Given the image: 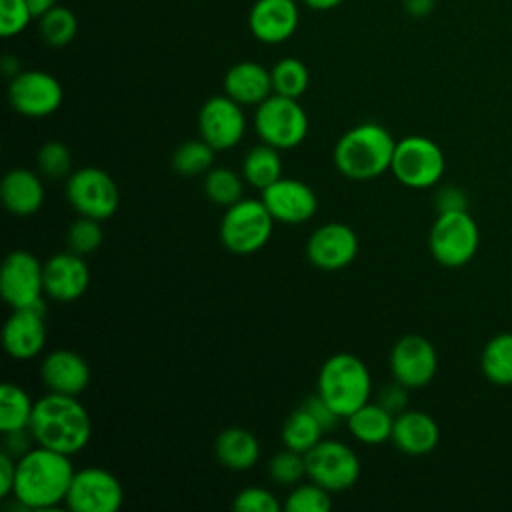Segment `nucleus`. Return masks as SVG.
Here are the masks:
<instances>
[{
  "mask_svg": "<svg viewBox=\"0 0 512 512\" xmlns=\"http://www.w3.org/2000/svg\"><path fill=\"white\" fill-rule=\"evenodd\" d=\"M302 408H306L312 414V418L322 426L324 432H330L338 424V420H340V414L318 392L308 396L302 402Z\"/></svg>",
  "mask_w": 512,
  "mask_h": 512,
  "instance_id": "41",
  "label": "nucleus"
},
{
  "mask_svg": "<svg viewBox=\"0 0 512 512\" xmlns=\"http://www.w3.org/2000/svg\"><path fill=\"white\" fill-rule=\"evenodd\" d=\"M28 2V6H30V10H32V14H34V18H38V16H42L44 12H48L50 8H54L56 4H58V0H26Z\"/></svg>",
  "mask_w": 512,
  "mask_h": 512,
  "instance_id": "47",
  "label": "nucleus"
},
{
  "mask_svg": "<svg viewBox=\"0 0 512 512\" xmlns=\"http://www.w3.org/2000/svg\"><path fill=\"white\" fill-rule=\"evenodd\" d=\"M46 306L12 308L4 322L2 342L4 350L14 360H32L46 346Z\"/></svg>",
  "mask_w": 512,
  "mask_h": 512,
  "instance_id": "18",
  "label": "nucleus"
},
{
  "mask_svg": "<svg viewBox=\"0 0 512 512\" xmlns=\"http://www.w3.org/2000/svg\"><path fill=\"white\" fill-rule=\"evenodd\" d=\"M298 6L294 0H256L248 12L250 34L262 44H282L298 28Z\"/></svg>",
  "mask_w": 512,
  "mask_h": 512,
  "instance_id": "20",
  "label": "nucleus"
},
{
  "mask_svg": "<svg viewBox=\"0 0 512 512\" xmlns=\"http://www.w3.org/2000/svg\"><path fill=\"white\" fill-rule=\"evenodd\" d=\"M16 482V458L8 452H0V498H8L14 492Z\"/></svg>",
  "mask_w": 512,
  "mask_h": 512,
  "instance_id": "44",
  "label": "nucleus"
},
{
  "mask_svg": "<svg viewBox=\"0 0 512 512\" xmlns=\"http://www.w3.org/2000/svg\"><path fill=\"white\" fill-rule=\"evenodd\" d=\"M214 456L224 468L234 472H244L258 462L260 442L250 430L240 426H230L216 436Z\"/></svg>",
  "mask_w": 512,
  "mask_h": 512,
  "instance_id": "25",
  "label": "nucleus"
},
{
  "mask_svg": "<svg viewBox=\"0 0 512 512\" xmlns=\"http://www.w3.org/2000/svg\"><path fill=\"white\" fill-rule=\"evenodd\" d=\"M408 390H410V388H406L404 384H400V382L394 380V382H390V384H386V386L380 388L376 402H380L388 412H392V414L396 416V414H400V412L406 410V404H408Z\"/></svg>",
  "mask_w": 512,
  "mask_h": 512,
  "instance_id": "42",
  "label": "nucleus"
},
{
  "mask_svg": "<svg viewBox=\"0 0 512 512\" xmlns=\"http://www.w3.org/2000/svg\"><path fill=\"white\" fill-rule=\"evenodd\" d=\"M266 472H268L270 480L280 486H296L302 482L304 476H308L306 474V454L284 446V450L276 452L268 460Z\"/></svg>",
  "mask_w": 512,
  "mask_h": 512,
  "instance_id": "35",
  "label": "nucleus"
},
{
  "mask_svg": "<svg viewBox=\"0 0 512 512\" xmlns=\"http://www.w3.org/2000/svg\"><path fill=\"white\" fill-rule=\"evenodd\" d=\"M214 152L216 150L202 138L186 140L174 150L170 158L172 170L184 178L204 176L214 164Z\"/></svg>",
  "mask_w": 512,
  "mask_h": 512,
  "instance_id": "32",
  "label": "nucleus"
},
{
  "mask_svg": "<svg viewBox=\"0 0 512 512\" xmlns=\"http://www.w3.org/2000/svg\"><path fill=\"white\" fill-rule=\"evenodd\" d=\"M28 430L38 446L74 456L92 436V420L76 396L48 392L34 402Z\"/></svg>",
  "mask_w": 512,
  "mask_h": 512,
  "instance_id": "2",
  "label": "nucleus"
},
{
  "mask_svg": "<svg viewBox=\"0 0 512 512\" xmlns=\"http://www.w3.org/2000/svg\"><path fill=\"white\" fill-rule=\"evenodd\" d=\"M32 412L34 402L28 392L14 382H4L0 388V432L28 428Z\"/></svg>",
  "mask_w": 512,
  "mask_h": 512,
  "instance_id": "28",
  "label": "nucleus"
},
{
  "mask_svg": "<svg viewBox=\"0 0 512 512\" xmlns=\"http://www.w3.org/2000/svg\"><path fill=\"white\" fill-rule=\"evenodd\" d=\"M322 434H324L322 426L302 406L288 414L280 430L282 444L302 454H306L312 446H316L322 440Z\"/></svg>",
  "mask_w": 512,
  "mask_h": 512,
  "instance_id": "30",
  "label": "nucleus"
},
{
  "mask_svg": "<svg viewBox=\"0 0 512 512\" xmlns=\"http://www.w3.org/2000/svg\"><path fill=\"white\" fill-rule=\"evenodd\" d=\"M282 506L286 512H328L332 508V498L326 488L310 480L292 486Z\"/></svg>",
  "mask_w": 512,
  "mask_h": 512,
  "instance_id": "36",
  "label": "nucleus"
},
{
  "mask_svg": "<svg viewBox=\"0 0 512 512\" xmlns=\"http://www.w3.org/2000/svg\"><path fill=\"white\" fill-rule=\"evenodd\" d=\"M308 114L296 98L270 94L256 106L254 130L260 142L278 150H292L308 136Z\"/></svg>",
  "mask_w": 512,
  "mask_h": 512,
  "instance_id": "6",
  "label": "nucleus"
},
{
  "mask_svg": "<svg viewBox=\"0 0 512 512\" xmlns=\"http://www.w3.org/2000/svg\"><path fill=\"white\" fill-rule=\"evenodd\" d=\"M62 100V84L44 70H22L8 84L10 106L26 118H46L60 108Z\"/></svg>",
  "mask_w": 512,
  "mask_h": 512,
  "instance_id": "13",
  "label": "nucleus"
},
{
  "mask_svg": "<svg viewBox=\"0 0 512 512\" xmlns=\"http://www.w3.org/2000/svg\"><path fill=\"white\" fill-rule=\"evenodd\" d=\"M306 474L328 492H344L358 482V454L344 442L322 438L306 452Z\"/></svg>",
  "mask_w": 512,
  "mask_h": 512,
  "instance_id": "10",
  "label": "nucleus"
},
{
  "mask_svg": "<svg viewBox=\"0 0 512 512\" xmlns=\"http://www.w3.org/2000/svg\"><path fill=\"white\" fill-rule=\"evenodd\" d=\"M38 32L42 40L52 48L68 46L78 32L76 14L70 8L56 4L54 8L38 16Z\"/></svg>",
  "mask_w": 512,
  "mask_h": 512,
  "instance_id": "33",
  "label": "nucleus"
},
{
  "mask_svg": "<svg viewBox=\"0 0 512 512\" xmlns=\"http://www.w3.org/2000/svg\"><path fill=\"white\" fill-rule=\"evenodd\" d=\"M272 92L270 70L258 62L242 60L224 74V94L242 106H258Z\"/></svg>",
  "mask_w": 512,
  "mask_h": 512,
  "instance_id": "23",
  "label": "nucleus"
},
{
  "mask_svg": "<svg viewBox=\"0 0 512 512\" xmlns=\"http://www.w3.org/2000/svg\"><path fill=\"white\" fill-rule=\"evenodd\" d=\"M244 176H240L236 170L226 168V166H218V168H210L204 174L202 180V188L206 198L220 206V208H228L232 204H236L238 200H242V192H244Z\"/></svg>",
  "mask_w": 512,
  "mask_h": 512,
  "instance_id": "31",
  "label": "nucleus"
},
{
  "mask_svg": "<svg viewBox=\"0 0 512 512\" xmlns=\"http://www.w3.org/2000/svg\"><path fill=\"white\" fill-rule=\"evenodd\" d=\"M0 294L10 308L44 304V264L28 250H12L2 262Z\"/></svg>",
  "mask_w": 512,
  "mask_h": 512,
  "instance_id": "11",
  "label": "nucleus"
},
{
  "mask_svg": "<svg viewBox=\"0 0 512 512\" xmlns=\"http://www.w3.org/2000/svg\"><path fill=\"white\" fill-rule=\"evenodd\" d=\"M270 76H272L274 94L296 98V100L308 90V84H310V72L306 64L294 56H286L278 60L272 66Z\"/></svg>",
  "mask_w": 512,
  "mask_h": 512,
  "instance_id": "34",
  "label": "nucleus"
},
{
  "mask_svg": "<svg viewBox=\"0 0 512 512\" xmlns=\"http://www.w3.org/2000/svg\"><path fill=\"white\" fill-rule=\"evenodd\" d=\"M90 270L84 258L72 250L58 252L44 262V292L56 302H74L86 294Z\"/></svg>",
  "mask_w": 512,
  "mask_h": 512,
  "instance_id": "19",
  "label": "nucleus"
},
{
  "mask_svg": "<svg viewBox=\"0 0 512 512\" xmlns=\"http://www.w3.org/2000/svg\"><path fill=\"white\" fill-rule=\"evenodd\" d=\"M232 508L238 512H280L284 506L268 488L246 486L234 496Z\"/></svg>",
  "mask_w": 512,
  "mask_h": 512,
  "instance_id": "39",
  "label": "nucleus"
},
{
  "mask_svg": "<svg viewBox=\"0 0 512 512\" xmlns=\"http://www.w3.org/2000/svg\"><path fill=\"white\" fill-rule=\"evenodd\" d=\"M436 206L438 212H448V210H466V200L458 188H442L436 196Z\"/></svg>",
  "mask_w": 512,
  "mask_h": 512,
  "instance_id": "45",
  "label": "nucleus"
},
{
  "mask_svg": "<svg viewBox=\"0 0 512 512\" xmlns=\"http://www.w3.org/2000/svg\"><path fill=\"white\" fill-rule=\"evenodd\" d=\"M390 440L408 456H424L436 448L440 428L430 414L422 410H404L394 416Z\"/></svg>",
  "mask_w": 512,
  "mask_h": 512,
  "instance_id": "22",
  "label": "nucleus"
},
{
  "mask_svg": "<svg viewBox=\"0 0 512 512\" xmlns=\"http://www.w3.org/2000/svg\"><path fill=\"white\" fill-rule=\"evenodd\" d=\"M260 198L272 218L282 224L308 222L318 210L316 192L298 178H278L260 192Z\"/></svg>",
  "mask_w": 512,
  "mask_h": 512,
  "instance_id": "17",
  "label": "nucleus"
},
{
  "mask_svg": "<svg viewBox=\"0 0 512 512\" xmlns=\"http://www.w3.org/2000/svg\"><path fill=\"white\" fill-rule=\"evenodd\" d=\"M308 8H312V10H332V8H336V6H340L344 0H302Z\"/></svg>",
  "mask_w": 512,
  "mask_h": 512,
  "instance_id": "48",
  "label": "nucleus"
},
{
  "mask_svg": "<svg viewBox=\"0 0 512 512\" xmlns=\"http://www.w3.org/2000/svg\"><path fill=\"white\" fill-rule=\"evenodd\" d=\"M480 366L492 384H512V332H502L488 340L482 350Z\"/></svg>",
  "mask_w": 512,
  "mask_h": 512,
  "instance_id": "29",
  "label": "nucleus"
},
{
  "mask_svg": "<svg viewBox=\"0 0 512 512\" xmlns=\"http://www.w3.org/2000/svg\"><path fill=\"white\" fill-rule=\"evenodd\" d=\"M242 176L252 188H258L260 192L268 188L272 182L282 178L280 150L264 142L252 146L242 160Z\"/></svg>",
  "mask_w": 512,
  "mask_h": 512,
  "instance_id": "27",
  "label": "nucleus"
},
{
  "mask_svg": "<svg viewBox=\"0 0 512 512\" xmlns=\"http://www.w3.org/2000/svg\"><path fill=\"white\" fill-rule=\"evenodd\" d=\"M358 246V236L352 226L344 222H326L308 236L306 256L312 266L336 272L354 262Z\"/></svg>",
  "mask_w": 512,
  "mask_h": 512,
  "instance_id": "16",
  "label": "nucleus"
},
{
  "mask_svg": "<svg viewBox=\"0 0 512 512\" xmlns=\"http://www.w3.org/2000/svg\"><path fill=\"white\" fill-rule=\"evenodd\" d=\"M348 432L362 444H382L392 438L394 414L388 412L380 402H366L346 416Z\"/></svg>",
  "mask_w": 512,
  "mask_h": 512,
  "instance_id": "26",
  "label": "nucleus"
},
{
  "mask_svg": "<svg viewBox=\"0 0 512 512\" xmlns=\"http://www.w3.org/2000/svg\"><path fill=\"white\" fill-rule=\"evenodd\" d=\"M480 244V232L474 218L466 210L438 212L428 236L430 254L448 268L468 264Z\"/></svg>",
  "mask_w": 512,
  "mask_h": 512,
  "instance_id": "7",
  "label": "nucleus"
},
{
  "mask_svg": "<svg viewBox=\"0 0 512 512\" xmlns=\"http://www.w3.org/2000/svg\"><path fill=\"white\" fill-rule=\"evenodd\" d=\"M316 392L340 414V418H346L370 400V370L358 356L350 352H336L322 364Z\"/></svg>",
  "mask_w": 512,
  "mask_h": 512,
  "instance_id": "4",
  "label": "nucleus"
},
{
  "mask_svg": "<svg viewBox=\"0 0 512 512\" xmlns=\"http://www.w3.org/2000/svg\"><path fill=\"white\" fill-rule=\"evenodd\" d=\"M38 170L42 176L50 178V180H60V178H68L72 174V156L70 150L64 142L60 140H48L40 146L38 156Z\"/></svg>",
  "mask_w": 512,
  "mask_h": 512,
  "instance_id": "37",
  "label": "nucleus"
},
{
  "mask_svg": "<svg viewBox=\"0 0 512 512\" xmlns=\"http://www.w3.org/2000/svg\"><path fill=\"white\" fill-rule=\"evenodd\" d=\"M4 208L14 216H32L44 204V184L40 176L28 168H12L0 184Z\"/></svg>",
  "mask_w": 512,
  "mask_h": 512,
  "instance_id": "24",
  "label": "nucleus"
},
{
  "mask_svg": "<svg viewBox=\"0 0 512 512\" xmlns=\"http://www.w3.org/2000/svg\"><path fill=\"white\" fill-rule=\"evenodd\" d=\"M404 8L410 16H426L434 8V0H404Z\"/></svg>",
  "mask_w": 512,
  "mask_h": 512,
  "instance_id": "46",
  "label": "nucleus"
},
{
  "mask_svg": "<svg viewBox=\"0 0 512 512\" xmlns=\"http://www.w3.org/2000/svg\"><path fill=\"white\" fill-rule=\"evenodd\" d=\"M396 140L376 122H362L346 130L332 152L336 170L358 182L374 180L390 170Z\"/></svg>",
  "mask_w": 512,
  "mask_h": 512,
  "instance_id": "3",
  "label": "nucleus"
},
{
  "mask_svg": "<svg viewBox=\"0 0 512 512\" xmlns=\"http://www.w3.org/2000/svg\"><path fill=\"white\" fill-rule=\"evenodd\" d=\"M104 240V232L100 228V220L88 218V216H78L66 234V242H68V250L84 256V254H92L94 250L100 248Z\"/></svg>",
  "mask_w": 512,
  "mask_h": 512,
  "instance_id": "38",
  "label": "nucleus"
},
{
  "mask_svg": "<svg viewBox=\"0 0 512 512\" xmlns=\"http://www.w3.org/2000/svg\"><path fill=\"white\" fill-rule=\"evenodd\" d=\"M446 168L442 148L426 136H406L396 142L390 172L408 188H432Z\"/></svg>",
  "mask_w": 512,
  "mask_h": 512,
  "instance_id": "8",
  "label": "nucleus"
},
{
  "mask_svg": "<svg viewBox=\"0 0 512 512\" xmlns=\"http://www.w3.org/2000/svg\"><path fill=\"white\" fill-rule=\"evenodd\" d=\"M68 454L34 446L16 458L14 500L28 510H52L66 502V494L74 476Z\"/></svg>",
  "mask_w": 512,
  "mask_h": 512,
  "instance_id": "1",
  "label": "nucleus"
},
{
  "mask_svg": "<svg viewBox=\"0 0 512 512\" xmlns=\"http://www.w3.org/2000/svg\"><path fill=\"white\" fill-rule=\"evenodd\" d=\"M122 502L120 480L106 468L88 466L74 472L64 504L72 512H118Z\"/></svg>",
  "mask_w": 512,
  "mask_h": 512,
  "instance_id": "12",
  "label": "nucleus"
},
{
  "mask_svg": "<svg viewBox=\"0 0 512 512\" xmlns=\"http://www.w3.org/2000/svg\"><path fill=\"white\" fill-rule=\"evenodd\" d=\"M34 18L26 0H0V34L4 38L24 32Z\"/></svg>",
  "mask_w": 512,
  "mask_h": 512,
  "instance_id": "40",
  "label": "nucleus"
},
{
  "mask_svg": "<svg viewBox=\"0 0 512 512\" xmlns=\"http://www.w3.org/2000/svg\"><path fill=\"white\" fill-rule=\"evenodd\" d=\"M36 442L32 438V432L28 428L22 430H12V432H4L2 434V450L8 452L14 458L24 456L30 448H34Z\"/></svg>",
  "mask_w": 512,
  "mask_h": 512,
  "instance_id": "43",
  "label": "nucleus"
},
{
  "mask_svg": "<svg viewBox=\"0 0 512 512\" xmlns=\"http://www.w3.org/2000/svg\"><path fill=\"white\" fill-rule=\"evenodd\" d=\"M274 222L262 198H242L224 210L218 230L220 242L232 254H254L272 238Z\"/></svg>",
  "mask_w": 512,
  "mask_h": 512,
  "instance_id": "5",
  "label": "nucleus"
},
{
  "mask_svg": "<svg viewBox=\"0 0 512 512\" xmlns=\"http://www.w3.org/2000/svg\"><path fill=\"white\" fill-rule=\"evenodd\" d=\"M66 200L78 216L108 220L120 204L114 178L96 166H82L66 178Z\"/></svg>",
  "mask_w": 512,
  "mask_h": 512,
  "instance_id": "9",
  "label": "nucleus"
},
{
  "mask_svg": "<svg viewBox=\"0 0 512 512\" xmlns=\"http://www.w3.org/2000/svg\"><path fill=\"white\" fill-rule=\"evenodd\" d=\"M40 380L48 392L78 396L90 384V366L74 350H50L40 364Z\"/></svg>",
  "mask_w": 512,
  "mask_h": 512,
  "instance_id": "21",
  "label": "nucleus"
},
{
  "mask_svg": "<svg viewBox=\"0 0 512 512\" xmlns=\"http://www.w3.org/2000/svg\"><path fill=\"white\" fill-rule=\"evenodd\" d=\"M438 370V354L432 342L420 334H406L390 350L392 378L406 388H424Z\"/></svg>",
  "mask_w": 512,
  "mask_h": 512,
  "instance_id": "15",
  "label": "nucleus"
},
{
  "mask_svg": "<svg viewBox=\"0 0 512 512\" xmlns=\"http://www.w3.org/2000/svg\"><path fill=\"white\" fill-rule=\"evenodd\" d=\"M198 132L216 152L230 150L240 144L246 134V116L242 104L228 94L208 98L198 112Z\"/></svg>",
  "mask_w": 512,
  "mask_h": 512,
  "instance_id": "14",
  "label": "nucleus"
}]
</instances>
